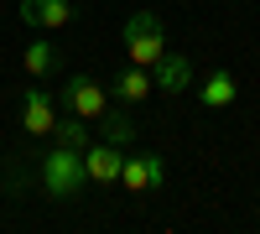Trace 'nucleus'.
Segmentation results:
<instances>
[{"instance_id": "7ed1b4c3", "label": "nucleus", "mask_w": 260, "mask_h": 234, "mask_svg": "<svg viewBox=\"0 0 260 234\" xmlns=\"http://www.w3.org/2000/svg\"><path fill=\"white\" fill-rule=\"evenodd\" d=\"M57 104H62L68 115H78V120H99L104 110H110V94H104V83H94L89 73H73L68 83H62Z\"/></svg>"}, {"instance_id": "39448f33", "label": "nucleus", "mask_w": 260, "mask_h": 234, "mask_svg": "<svg viewBox=\"0 0 260 234\" xmlns=\"http://www.w3.org/2000/svg\"><path fill=\"white\" fill-rule=\"evenodd\" d=\"M21 21L31 31H62L78 21V6L73 0H21Z\"/></svg>"}, {"instance_id": "423d86ee", "label": "nucleus", "mask_w": 260, "mask_h": 234, "mask_svg": "<svg viewBox=\"0 0 260 234\" xmlns=\"http://www.w3.org/2000/svg\"><path fill=\"white\" fill-rule=\"evenodd\" d=\"M120 182H125V193H156V187H167V161L161 156H125L120 166Z\"/></svg>"}, {"instance_id": "9b49d317", "label": "nucleus", "mask_w": 260, "mask_h": 234, "mask_svg": "<svg viewBox=\"0 0 260 234\" xmlns=\"http://www.w3.org/2000/svg\"><path fill=\"white\" fill-rule=\"evenodd\" d=\"M99 141H110V146H130V141H136V125H130L125 104H120V110H104V115H99Z\"/></svg>"}, {"instance_id": "0eeeda50", "label": "nucleus", "mask_w": 260, "mask_h": 234, "mask_svg": "<svg viewBox=\"0 0 260 234\" xmlns=\"http://www.w3.org/2000/svg\"><path fill=\"white\" fill-rule=\"evenodd\" d=\"M120 166H125V146H110V141H89L83 146V172L89 182H120Z\"/></svg>"}, {"instance_id": "1a4fd4ad", "label": "nucleus", "mask_w": 260, "mask_h": 234, "mask_svg": "<svg viewBox=\"0 0 260 234\" xmlns=\"http://www.w3.org/2000/svg\"><path fill=\"white\" fill-rule=\"evenodd\" d=\"M198 99H203V110H229L234 99H240V83H234V73H208L203 83H198Z\"/></svg>"}, {"instance_id": "f257e3e1", "label": "nucleus", "mask_w": 260, "mask_h": 234, "mask_svg": "<svg viewBox=\"0 0 260 234\" xmlns=\"http://www.w3.org/2000/svg\"><path fill=\"white\" fill-rule=\"evenodd\" d=\"M83 151H73V146H52L47 156H42V193L57 198V203H68L78 187H83Z\"/></svg>"}, {"instance_id": "9d476101", "label": "nucleus", "mask_w": 260, "mask_h": 234, "mask_svg": "<svg viewBox=\"0 0 260 234\" xmlns=\"http://www.w3.org/2000/svg\"><path fill=\"white\" fill-rule=\"evenodd\" d=\"M151 83H156V78L130 62V68L115 78V99H120V104H141V99H151Z\"/></svg>"}, {"instance_id": "ddd939ff", "label": "nucleus", "mask_w": 260, "mask_h": 234, "mask_svg": "<svg viewBox=\"0 0 260 234\" xmlns=\"http://www.w3.org/2000/svg\"><path fill=\"white\" fill-rule=\"evenodd\" d=\"M94 136H89V120H78V115H57L52 125V146H73V151H83Z\"/></svg>"}, {"instance_id": "20e7f679", "label": "nucleus", "mask_w": 260, "mask_h": 234, "mask_svg": "<svg viewBox=\"0 0 260 234\" xmlns=\"http://www.w3.org/2000/svg\"><path fill=\"white\" fill-rule=\"evenodd\" d=\"M21 125H26V136H52L57 125V99L42 89V78L26 83V94H21Z\"/></svg>"}, {"instance_id": "6e6552de", "label": "nucleus", "mask_w": 260, "mask_h": 234, "mask_svg": "<svg viewBox=\"0 0 260 234\" xmlns=\"http://www.w3.org/2000/svg\"><path fill=\"white\" fill-rule=\"evenodd\" d=\"M151 73H156V83H161L167 94H182L187 83H192V62L182 52H161L156 62H151Z\"/></svg>"}, {"instance_id": "f8f14e48", "label": "nucleus", "mask_w": 260, "mask_h": 234, "mask_svg": "<svg viewBox=\"0 0 260 234\" xmlns=\"http://www.w3.org/2000/svg\"><path fill=\"white\" fill-rule=\"evenodd\" d=\"M21 68H26L31 78H47L52 68H57V47H52V42H26V52H21Z\"/></svg>"}, {"instance_id": "f03ea898", "label": "nucleus", "mask_w": 260, "mask_h": 234, "mask_svg": "<svg viewBox=\"0 0 260 234\" xmlns=\"http://www.w3.org/2000/svg\"><path fill=\"white\" fill-rule=\"evenodd\" d=\"M167 52V26H161V16H151V11H136L125 21V57L136 62V68H151Z\"/></svg>"}]
</instances>
